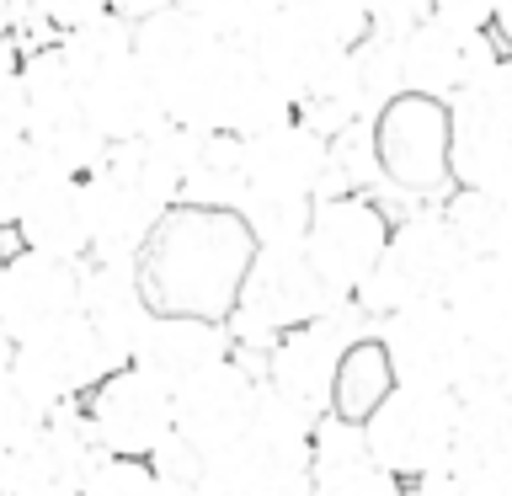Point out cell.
I'll return each mask as SVG.
<instances>
[{"instance_id": "484cf974", "label": "cell", "mask_w": 512, "mask_h": 496, "mask_svg": "<svg viewBox=\"0 0 512 496\" xmlns=\"http://www.w3.org/2000/svg\"><path fill=\"white\" fill-rule=\"evenodd\" d=\"M27 155H32V171H48V176H86L107 160L112 144L86 123V112H64V118H48V123H27Z\"/></svg>"}, {"instance_id": "f546056e", "label": "cell", "mask_w": 512, "mask_h": 496, "mask_svg": "<svg viewBox=\"0 0 512 496\" xmlns=\"http://www.w3.org/2000/svg\"><path fill=\"white\" fill-rule=\"evenodd\" d=\"M54 43H59L64 64L75 70V80H91V75H102V70H112L118 59L134 54V22H123V16L102 11L96 22L64 32V38H54Z\"/></svg>"}, {"instance_id": "5bb4252c", "label": "cell", "mask_w": 512, "mask_h": 496, "mask_svg": "<svg viewBox=\"0 0 512 496\" xmlns=\"http://www.w3.org/2000/svg\"><path fill=\"white\" fill-rule=\"evenodd\" d=\"M256 390H262V379H256L246 363L230 358V363L208 368V374H198L192 384H182V390L171 395L176 438L192 443L203 459L235 448L256 422Z\"/></svg>"}, {"instance_id": "e0dca14e", "label": "cell", "mask_w": 512, "mask_h": 496, "mask_svg": "<svg viewBox=\"0 0 512 496\" xmlns=\"http://www.w3.org/2000/svg\"><path fill=\"white\" fill-rule=\"evenodd\" d=\"M11 368L48 400V406L86 400L96 384L112 374L102 342L91 336V326L80 315H70L64 326L43 331V336H32V342H16L11 347Z\"/></svg>"}, {"instance_id": "4dcf8cb0", "label": "cell", "mask_w": 512, "mask_h": 496, "mask_svg": "<svg viewBox=\"0 0 512 496\" xmlns=\"http://www.w3.org/2000/svg\"><path fill=\"white\" fill-rule=\"evenodd\" d=\"M368 459V438H363V422H347V416H320L315 432H310V480L320 475H342V470H363Z\"/></svg>"}, {"instance_id": "44dd1931", "label": "cell", "mask_w": 512, "mask_h": 496, "mask_svg": "<svg viewBox=\"0 0 512 496\" xmlns=\"http://www.w3.org/2000/svg\"><path fill=\"white\" fill-rule=\"evenodd\" d=\"M11 235L22 240V251H43V256H59V262H86V256H91L86 182L32 171Z\"/></svg>"}, {"instance_id": "6da1fadb", "label": "cell", "mask_w": 512, "mask_h": 496, "mask_svg": "<svg viewBox=\"0 0 512 496\" xmlns=\"http://www.w3.org/2000/svg\"><path fill=\"white\" fill-rule=\"evenodd\" d=\"M256 262V240L235 208L176 203L139 251V288L155 315L230 320L240 283Z\"/></svg>"}, {"instance_id": "52a82bcc", "label": "cell", "mask_w": 512, "mask_h": 496, "mask_svg": "<svg viewBox=\"0 0 512 496\" xmlns=\"http://www.w3.org/2000/svg\"><path fill=\"white\" fill-rule=\"evenodd\" d=\"M390 214L374 192H336V198H315L310 230H304V262L320 283L331 288L342 304L363 294V283L374 278L384 240H390Z\"/></svg>"}, {"instance_id": "7bdbcfd3", "label": "cell", "mask_w": 512, "mask_h": 496, "mask_svg": "<svg viewBox=\"0 0 512 496\" xmlns=\"http://www.w3.org/2000/svg\"><path fill=\"white\" fill-rule=\"evenodd\" d=\"M166 6H176V0H107V11L123 16V22H144V16H155Z\"/></svg>"}, {"instance_id": "4316f807", "label": "cell", "mask_w": 512, "mask_h": 496, "mask_svg": "<svg viewBox=\"0 0 512 496\" xmlns=\"http://www.w3.org/2000/svg\"><path fill=\"white\" fill-rule=\"evenodd\" d=\"M390 390H395V368L384 358V342L374 331H363L358 342H347L342 363H336V374H331V416L368 422V411H374Z\"/></svg>"}, {"instance_id": "836d02e7", "label": "cell", "mask_w": 512, "mask_h": 496, "mask_svg": "<svg viewBox=\"0 0 512 496\" xmlns=\"http://www.w3.org/2000/svg\"><path fill=\"white\" fill-rule=\"evenodd\" d=\"M182 6H192L214 32H224V38L251 43L256 32L283 11V0H182Z\"/></svg>"}, {"instance_id": "5b68a950", "label": "cell", "mask_w": 512, "mask_h": 496, "mask_svg": "<svg viewBox=\"0 0 512 496\" xmlns=\"http://www.w3.org/2000/svg\"><path fill=\"white\" fill-rule=\"evenodd\" d=\"M331 310H342V299L310 272L304 251H256L224 326L235 336V358H267L278 336L310 326Z\"/></svg>"}, {"instance_id": "f35d334b", "label": "cell", "mask_w": 512, "mask_h": 496, "mask_svg": "<svg viewBox=\"0 0 512 496\" xmlns=\"http://www.w3.org/2000/svg\"><path fill=\"white\" fill-rule=\"evenodd\" d=\"M32 182V155H27V139H11L0 144V235L16 224V208H22V192Z\"/></svg>"}, {"instance_id": "8992f818", "label": "cell", "mask_w": 512, "mask_h": 496, "mask_svg": "<svg viewBox=\"0 0 512 496\" xmlns=\"http://www.w3.org/2000/svg\"><path fill=\"white\" fill-rule=\"evenodd\" d=\"M454 427H459V400L448 390L395 384L363 422L368 459L384 475L416 486V480H427V475L454 464Z\"/></svg>"}, {"instance_id": "30bf717a", "label": "cell", "mask_w": 512, "mask_h": 496, "mask_svg": "<svg viewBox=\"0 0 512 496\" xmlns=\"http://www.w3.org/2000/svg\"><path fill=\"white\" fill-rule=\"evenodd\" d=\"M374 336L384 342V358L395 368V384H416V390H448L454 395L464 374L475 368V352L464 342L459 320L448 315V304H411L374 320Z\"/></svg>"}, {"instance_id": "d4e9b609", "label": "cell", "mask_w": 512, "mask_h": 496, "mask_svg": "<svg viewBox=\"0 0 512 496\" xmlns=\"http://www.w3.org/2000/svg\"><path fill=\"white\" fill-rule=\"evenodd\" d=\"M246 198V139L235 134H192L182 198L187 208H240Z\"/></svg>"}, {"instance_id": "8fae6325", "label": "cell", "mask_w": 512, "mask_h": 496, "mask_svg": "<svg viewBox=\"0 0 512 496\" xmlns=\"http://www.w3.org/2000/svg\"><path fill=\"white\" fill-rule=\"evenodd\" d=\"M91 422V438L102 454L112 459H150L160 443L176 432V411H171V390L155 384L144 368H112L96 390L80 400Z\"/></svg>"}, {"instance_id": "ba28073f", "label": "cell", "mask_w": 512, "mask_h": 496, "mask_svg": "<svg viewBox=\"0 0 512 496\" xmlns=\"http://www.w3.org/2000/svg\"><path fill=\"white\" fill-rule=\"evenodd\" d=\"M454 187L512 198V54H502L454 107Z\"/></svg>"}, {"instance_id": "e575fe53", "label": "cell", "mask_w": 512, "mask_h": 496, "mask_svg": "<svg viewBox=\"0 0 512 496\" xmlns=\"http://www.w3.org/2000/svg\"><path fill=\"white\" fill-rule=\"evenodd\" d=\"M80 496H166V491H160V480L150 475V464H144V459H112L107 454L86 475Z\"/></svg>"}, {"instance_id": "277c9868", "label": "cell", "mask_w": 512, "mask_h": 496, "mask_svg": "<svg viewBox=\"0 0 512 496\" xmlns=\"http://www.w3.org/2000/svg\"><path fill=\"white\" fill-rule=\"evenodd\" d=\"M379 182L422 203H443L454 192V112L427 96H395L368 123Z\"/></svg>"}, {"instance_id": "b9f144b4", "label": "cell", "mask_w": 512, "mask_h": 496, "mask_svg": "<svg viewBox=\"0 0 512 496\" xmlns=\"http://www.w3.org/2000/svg\"><path fill=\"white\" fill-rule=\"evenodd\" d=\"M411 496H475V491H470V480H464V475H454V470H438V475L416 480Z\"/></svg>"}, {"instance_id": "7c38bea8", "label": "cell", "mask_w": 512, "mask_h": 496, "mask_svg": "<svg viewBox=\"0 0 512 496\" xmlns=\"http://www.w3.org/2000/svg\"><path fill=\"white\" fill-rule=\"evenodd\" d=\"M352 326H374V320H368L358 304H342V310H331V315L310 320V326L278 336V342L267 347L262 379L272 384V390H283L288 400H299V406H310V411L326 416L331 411V374H336V363H342L347 342H358V336H363Z\"/></svg>"}, {"instance_id": "3957f363", "label": "cell", "mask_w": 512, "mask_h": 496, "mask_svg": "<svg viewBox=\"0 0 512 496\" xmlns=\"http://www.w3.org/2000/svg\"><path fill=\"white\" fill-rule=\"evenodd\" d=\"M459 267H464V251H459V240L443 219V203H422V208H411L406 219L390 224V240H384L374 278L363 283V294L352 304H358L368 320L411 310V304H443Z\"/></svg>"}, {"instance_id": "60d3db41", "label": "cell", "mask_w": 512, "mask_h": 496, "mask_svg": "<svg viewBox=\"0 0 512 496\" xmlns=\"http://www.w3.org/2000/svg\"><path fill=\"white\" fill-rule=\"evenodd\" d=\"M464 480H470L475 496H512V448H507V454H496L491 464H480V470L464 475Z\"/></svg>"}, {"instance_id": "4fadbf2b", "label": "cell", "mask_w": 512, "mask_h": 496, "mask_svg": "<svg viewBox=\"0 0 512 496\" xmlns=\"http://www.w3.org/2000/svg\"><path fill=\"white\" fill-rule=\"evenodd\" d=\"M496 59H502V43L491 32H454L443 22H416L400 38V80H406V91L443 107H454Z\"/></svg>"}, {"instance_id": "7402d4cb", "label": "cell", "mask_w": 512, "mask_h": 496, "mask_svg": "<svg viewBox=\"0 0 512 496\" xmlns=\"http://www.w3.org/2000/svg\"><path fill=\"white\" fill-rule=\"evenodd\" d=\"M192 496H310V454L262 443L246 432L235 448L203 459Z\"/></svg>"}, {"instance_id": "d590c367", "label": "cell", "mask_w": 512, "mask_h": 496, "mask_svg": "<svg viewBox=\"0 0 512 496\" xmlns=\"http://www.w3.org/2000/svg\"><path fill=\"white\" fill-rule=\"evenodd\" d=\"M144 464H150V475L160 480V491H166V496H192V491H198L203 454H198L192 443H182L176 432H171V438L160 443V448H155V454L144 459Z\"/></svg>"}, {"instance_id": "74e56055", "label": "cell", "mask_w": 512, "mask_h": 496, "mask_svg": "<svg viewBox=\"0 0 512 496\" xmlns=\"http://www.w3.org/2000/svg\"><path fill=\"white\" fill-rule=\"evenodd\" d=\"M310 496H411V486L395 480V475H384L379 464H363V470H342V475L310 480Z\"/></svg>"}, {"instance_id": "9a60e30c", "label": "cell", "mask_w": 512, "mask_h": 496, "mask_svg": "<svg viewBox=\"0 0 512 496\" xmlns=\"http://www.w3.org/2000/svg\"><path fill=\"white\" fill-rule=\"evenodd\" d=\"M80 272H86V262H59V256H43V251H11L6 283H0V336L16 347L80 315Z\"/></svg>"}, {"instance_id": "603a6c76", "label": "cell", "mask_w": 512, "mask_h": 496, "mask_svg": "<svg viewBox=\"0 0 512 496\" xmlns=\"http://www.w3.org/2000/svg\"><path fill=\"white\" fill-rule=\"evenodd\" d=\"M80 112L86 123L102 134L107 144H128V139H144L166 123V102H160L150 70L128 54L118 59L112 70L80 80Z\"/></svg>"}, {"instance_id": "9c48e42d", "label": "cell", "mask_w": 512, "mask_h": 496, "mask_svg": "<svg viewBox=\"0 0 512 496\" xmlns=\"http://www.w3.org/2000/svg\"><path fill=\"white\" fill-rule=\"evenodd\" d=\"M102 459L107 454L91 438L86 406L64 400V406H54L43 432L0 448V496H80L86 475Z\"/></svg>"}, {"instance_id": "cb8c5ba5", "label": "cell", "mask_w": 512, "mask_h": 496, "mask_svg": "<svg viewBox=\"0 0 512 496\" xmlns=\"http://www.w3.org/2000/svg\"><path fill=\"white\" fill-rule=\"evenodd\" d=\"M448 315L459 320L464 342L486 358L512 352V262H491V256H464V267L448 283Z\"/></svg>"}, {"instance_id": "7dc6e473", "label": "cell", "mask_w": 512, "mask_h": 496, "mask_svg": "<svg viewBox=\"0 0 512 496\" xmlns=\"http://www.w3.org/2000/svg\"><path fill=\"white\" fill-rule=\"evenodd\" d=\"M0 283H6V256H0Z\"/></svg>"}, {"instance_id": "ac0fdd59", "label": "cell", "mask_w": 512, "mask_h": 496, "mask_svg": "<svg viewBox=\"0 0 512 496\" xmlns=\"http://www.w3.org/2000/svg\"><path fill=\"white\" fill-rule=\"evenodd\" d=\"M230 358H235L230 326L203 315H150V326L134 342V368H144L155 384H166L171 395Z\"/></svg>"}, {"instance_id": "f6af8a7d", "label": "cell", "mask_w": 512, "mask_h": 496, "mask_svg": "<svg viewBox=\"0 0 512 496\" xmlns=\"http://www.w3.org/2000/svg\"><path fill=\"white\" fill-rule=\"evenodd\" d=\"M496 395H502V406L512 416V352H502V363H496Z\"/></svg>"}, {"instance_id": "7a4b0ae2", "label": "cell", "mask_w": 512, "mask_h": 496, "mask_svg": "<svg viewBox=\"0 0 512 496\" xmlns=\"http://www.w3.org/2000/svg\"><path fill=\"white\" fill-rule=\"evenodd\" d=\"M134 59L150 70L166 118L198 134L224 128V107L246 75V43L224 38L192 6H166L134 22Z\"/></svg>"}, {"instance_id": "ab89813d", "label": "cell", "mask_w": 512, "mask_h": 496, "mask_svg": "<svg viewBox=\"0 0 512 496\" xmlns=\"http://www.w3.org/2000/svg\"><path fill=\"white\" fill-rule=\"evenodd\" d=\"M416 22H443L454 32H491L496 0H411Z\"/></svg>"}, {"instance_id": "bcb514c9", "label": "cell", "mask_w": 512, "mask_h": 496, "mask_svg": "<svg viewBox=\"0 0 512 496\" xmlns=\"http://www.w3.org/2000/svg\"><path fill=\"white\" fill-rule=\"evenodd\" d=\"M0 368H11V342L0 336Z\"/></svg>"}, {"instance_id": "d6986e66", "label": "cell", "mask_w": 512, "mask_h": 496, "mask_svg": "<svg viewBox=\"0 0 512 496\" xmlns=\"http://www.w3.org/2000/svg\"><path fill=\"white\" fill-rule=\"evenodd\" d=\"M171 208H160L144 187H134L118 166H96L86 176V219H91V256L86 262H139L155 224Z\"/></svg>"}, {"instance_id": "1f68e13d", "label": "cell", "mask_w": 512, "mask_h": 496, "mask_svg": "<svg viewBox=\"0 0 512 496\" xmlns=\"http://www.w3.org/2000/svg\"><path fill=\"white\" fill-rule=\"evenodd\" d=\"M288 16H299L310 32L331 38L336 48H358L368 32H374V11L368 0H283Z\"/></svg>"}, {"instance_id": "d6a6232c", "label": "cell", "mask_w": 512, "mask_h": 496, "mask_svg": "<svg viewBox=\"0 0 512 496\" xmlns=\"http://www.w3.org/2000/svg\"><path fill=\"white\" fill-rule=\"evenodd\" d=\"M48 416H54V406H48L16 368H0V448L27 443L32 432L48 427Z\"/></svg>"}, {"instance_id": "f1b7e54d", "label": "cell", "mask_w": 512, "mask_h": 496, "mask_svg": "<svg viewBox=\"0 0 512 496\" xmlns=\"http://www.w3.org/2000/svg\"><path fill=\"white\" fill-rule=\"evenodd\" d=\"M22 102H27V123L80 112V80L64 64L59 43H43V48H27L22 54Z\"/></svg>"}, {"instance_id": "83f0119b", "label": "cell", "mask_w": 512, "mask_h": 496, "mask_svg": "<svg viewBox=\"0 0 512 496\" xmlns=\"http://www.w3.org/2000/svg\"><path fill=\"white\" fill-rule=\"evenodd\" d=\"M443 219H448V230H454L464 256L512 262V198H491V192L454 187L443 198Z\"/></svg>"}, {"instance_id": "8d00e7d4", "label": "cell", "mask_w": 512, "mask_h": 496, "mask_svg": "<svg viewBox=\"0 0 512 496\" xmlns=\"http://www.w3.org/2000/svg\"><path fill=\"white\" fill-rule=\"evenodd\" d=\"M27 134V102H22V43L0 38V144Z\"/></svg>"}, {"instance_id": "ee69618b", "label": "cell", "mask_w": 512, "mask_h": 496, "mask_svg": "<svg viewBox=\"0 0 512 496\" xmlns=\"http://www.w3.org/2000/svg\"><path fill=\"white\" fill-rule=\"evenodd\" d=\"M491 38L502 43V54H512V0H496V11H491Z\"/></svg>"}, {"instance_id": "ffe728a7", "label": "cell", "mask_w": 512, "mask_h": 496, "mask_svg": "<svg viewBox=\"0 0 512 496\" xmlns=\"http://www.w3.org/2000/svg\"><path fill=\"white\" fill-rule=\"evenodd\" d=\"M150 299L139 288V262H86L80 272V320L102 342L112 368L134 363V342L150 326Z\"/></svg>"}, {"instance_id": "2e32d148", "label": "cell", "mask_w": 512, "mask_h": 496, "mask_svg": "<svg viewBox=\"0 0 512 496\" xmlns=\"http://www.w3.org/2000/svg\"><path fill=\"white\" fill-rule=\"evenodd\" d=\"M326 192H331V139H320L310 123L288 118L267 134L246 139V198L315 203Z\"/></svg>"}]
</instances>
